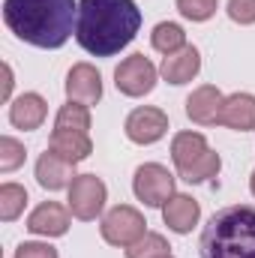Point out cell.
<instances>
[{"label": "cell", "instance_id": "cell-18", "mask_svg": "<svg viewBox=\"0 0 255 258\" xmlns=\"http://www.w3.org/2000/svg\"><path fill=\"white\" fill-rule=\"evenodd\" d=\"M48 150L63 156L69 162H84L90 153H93V141L87 132H66V129H54L51 132V141H48Z\"/></svg>", "mask_w": 255, "mask_h": 258}, {"label": "cell", "instance_id": "cell-3", "mask_svg": "<svg viewBox=\"0 0 255 258\" xmlns=\"http://www.w3.org/2000/svg\"><path fill=\"white\" fill-rule=\"evenodd\" d=\"M201 258H255V204H231L210 216L198 240Z\"/></svg>", "mask_w": 255, "mask_h": 258}, {"label": "cell", "instance_id": "cell-5", "mask_svg": "<svg viewBox=\"0 0 255 258\" xmlns=\"http://www.w3.org/2000/svg\"><path fill=\"white\" fill-rule=\"evenodd\" d=\"M132 192L144 207H165L174 195V174L159 162H144L135 168Z\"/></svg>", "mask_w": 255, "mask_h": 258}, {"label": "cell", "instance_id": "cell-6", "mask_svg": "<svg viewBox=\"0 0 255 258\" xmlns=\"http://www.w3.org/2000/svg\"><path fill=\"white\" fill-rule=\"evenodd\" d=\"M69 210L75 219L81 222H93L102 210H105V201H108V189L102 183V177L96 174H78L69 186V198H66Z\"/></svg>", "mask_w": 255, "mask_h": 258}, {"label": "cell", "instance_id": "cell-21", "mask_svg": "<svg viewBox=\"0 0 255 258\" xmlns=\"http://www.w3.org/2000/svg\"><path fill=\"white\" fill-rule=\"evenodd\" d=\"M27 207V189L21 183H3L0 186V219L15 222Z\"/></svg>", "mask_w": 255, "mask_h": 258}, {"label": "cell", "instance_id": "cell-23", "mask_svg": "<svg viewBox=\"0 0 255 258\" xmlns=\"http://www.w3.org/2000/svg\"><path fill=\"white\" fill-rule=\"evenodd\" d=\"M219 168H222V156H219L216 150H210L201 162H195L189 171H183V174H177V177L186 180V183H207V180H213V177L219 174Z\"/></svg>", "mask_w": 255, "mask_h": 258}, {"label": "cell", "instance_id": "cell-10", "mask_svg": "<svg viewBox=\"0 0 255 258\" xmlns=\"http://www.w3.org/2000/svg\"><path fill=\"white\" fill-rule=\"evenodd\" d=\"M66 96L81 105H96L102 99V75L93 63H75L66 75Z\"/></svg>", "mask_w": 255, "mask_h": 258}, {"label": "cell", "instance_id": "cell-29", "mask_svg": "<svg viewBox=\"0 0 255 258\" xmlns=\"http://www.w3.org/2000/svg\"><path fill=\"white\" fill-rule=\"evenodd\" d=\"M249 192H252V198H255V171L249 174Z\"/></svg>", "mask_w": 255, "mask_h": 258}, {"label": "cell", "instance_id": "cell-11", "mask_svg": "<svg viewBox=\"0 0 255 258\" xmlns=\"http://www.w3.org/2000/svg\"><path fill=\"white\" fill-rule=\"evenodd\" d=\"M69 213L72 210L57 204V201H42L27 216V231L39 234V237H63L69 231Z\"/></svg>", "mask_w": 255, "mask_h": 258}, {"label": "cell", "instance_id": "cell-24", "mask_svg": "<svg viewBox=\"0 0 255 258\" xmlns=\"http://www.w3.org/2000/svg\"><path fill=\"white\" fill-rule=\"evenodd\" d=\"M24 144L18 141V138H12V135H3L0 138V171L3 174H9V171H15V168H21L24 165Z\"/></svg>", "mask_w": 255, "mask_h": 258}, {"label": "cell", "instance_id": "cell-14", "mask_svg": "<svg viewBox=\"0 0 255 258\" xmlns=\"http://www.w3.org/2000/svg\"><path fill=\"white\" fill-rule=\"evenodd\" d=\"M198 72H201V51H198L195 45H186V48H180L177 54L162 57V63H159V75H162L168 84H174V87L189 84Z\"/></svg>", "mask_w": 255, "mask_h": 258}, {"label": "cell", "instance_id": "cell-4", "mask_svg": "<svg viewBox=\"0 0 255 258\" xmlns=\"http://www.w3.org/2000/svg\"><path fill=\"white\" fill-rule=\"evenodd\" d=\"M102 240L108 246H120V249H129L135 240H141L147 234V219L141 216V210L129 207V204H117L111 207L105 216H102Z\"/></svg>", "mask_w": 255, "mask_h": 258}, {"label": "cell", "instance_id": "cell-12", "mask_svg": "<svg viewBox=\"0 0 255 258\" xmlns=\"http://www.w3.org/2000/svg\"><path fill=\"white\" fill-rule=\"evenodd\" d=\"M75 162H69L63 156L45 150L39 159H36V183L48 192H60V189H69L72 180H75Z\"/></svg>", "mask_w": 255, "mask_h": 258}, {"label": "cell", "instance_id": "cell-17", "mask_svg": "<svg viewBox=\"0 0 255 258\" xmlns=\"http://www.w3.org/2000/svg\"><path fill=\"white\" fill-rule=\"evenodd\" d=\"M219 126H228L234 132H255V96L252 93H231L222 102Z\"/></svg>", "mask_w": 255, "mask_h": 258}, {"label": "cell", "instance_id": "cell-2", "mask_svg": "<svg viewBox=\"0 0 255 258\" xmlns=\"http://www.w3.org/2000/svg\"><path fill=\"white\" fill-rule=\"evenodd\" d=\"M75 0H3V24L33 48H60L75 33Z\"/></svg>", "mask_w": 255, "mask_h": 258}, {"label": "cell", "instance_id": "cell-13", "mask_svg": "<svg viewBox=\"0 0 255 258\" xmlns=\"http://www.w3.org/2000/svg\"><path fill=\"white\" fill-rule=\"evenodd\" d=\"M45 117H48V102L39 93H21L9 102V123L15 129L33 132L45 123Z\"/></svg>", "mask_w": 255, "mask_h": 258}, {"label": "cell", "instance_id": "cell-27", "mask_svg": "<svg viewBox=\"0 0 255 258\" xmlns=\"http://www.w3.org/2000/svg\"><path fill=\"white\" fill-rule=\"evenodd\" d=\"M15 258H60L57 249L51 243H39V240H24L18 249H15Z\"/></svg>", "mask_w": 255, "mask_h": 258}, {"label": "cell", "instance_id": "cell-16", "mask_svg": "<svg viewBox=\"0 0 255 258\" xmlns=\"http://www.w3.org/2000/svg\"><path fill=\"white\" fill-rule=\"evenodd\" d=\"M210 153V144H207V138L201 135V132H177L174 138H171V162H174V168H177V174H183V171H189L195 162H201L204 156Z\"/></svg>", "mask_w": 255, "mask_h": 258}, {"label": "cell", "instance_id": "cell-1", "mask_svg": "<svg viewBox=\"0 0 255 258\" xmlns=\"http://www.w3.org/2000/svg\"><path fill=\"white\" fill-rule=\"evenodd\" d=\"M141 30L135 0H78L75 42L93 57H114Z\"/></svg>", "mask_w": 255, "mask_h": 258}, {"label": "cell", "instance_id": "cell-28", "mask_svg": "<svg viewBox=\"0 0 255 258\" xmlns=\"http://www.w3.org/2000/svg\"><path fill=\"white\" fill-rule=\"evenodd\" d=\"M12 66L9 63H3V90H0V99L3 102H12Z\"/></svg>", "mask_w": 255, "mask_h": 258}, {"label": "cell", "instance_id": "cell-7", "mask_svg": "<svg viewBox=\"0 0 255 258\" xmlns=\"http://www.w3.org/2000/svg\"><path fill=\"white\" fill-rule=\"evenodd\" d=\"M156 78H159V69L150 63V57L144 54H129L126 60H120V66L114 69V84L123 96H147L153 87H156Z\"/></svg>", "mask_w": 255, "mask_h": 258}, {"label": "cell", "instance_id": "cell-25", "mask_svg": "<svg viewBox=\"0 0 255 258\" xmlns=\"http://www.w3.org/2000/svg\"><path fill=\"white\" fill-rule=\"evenodd\" d=\"M219 0H177V12L186 21H210L216 15Z\"/></svg>", "mask_w": 255, "mask_h": 258}, {"label": "cell", "instance_id": "cell-22", "mask_svg": "<svg viewBox=\"0 0 255 258\" xmlns=\"http://www.w3.org/2000/svg\"><path fill=\"white\" fill-rule=\"evenodd\" d=\"M168 240L156 231H147L141 240H135L132 246L126 249V258H159V255H168Z\"/></svg>", "mask_w": 255, "mask_h": 258}, {"label": "cell", "instance_id": "cell-20", "mask_svg": "<svg viewBox=\"0 0 255 258\" xmlns=\"http://www.w3.org/2000/svg\"><path fill=\"white\" fill-rule=\"evenodd\" d=\"M54 129H66V132H87L90 129V105L81 102H66L60 105L57 117H54Z\"/></svg>", "mask_w": 255, "mask_h": 258}, {"label": "cell", "instance_id": "cell-8", "mask_svg": "<svg viewBox=\"0 0 255 258\" xmlns=\"http://www.w3.org/2000/svg\"><path fill=\"white\" fill-rule=\"evenodd\" d=\"M123 132L132 144H156L159 138H165L168 132V114L162 108H153V105H138L132 108L123 123Z\"/></svg>", "mask_w": 255, "mask_h": 258}, {"label": "cell", "instance_id": "cell-15", "mask_svg": "<svg viewBox=\"0 0 255 258\" xmlns=\"http://www.w3.org/2000/svg\"><path fill=\"white\" fill-rule=\"evenodd\" d=\"M201 219V204L192 198V195L174 192L171 201L162 207V222L174 231V234H189L192 228L198 225Z\"/></svg>", "mask_w": 255, "mask_h": 258}, {"label": "cell", "instance_id": "cell-26", "mask_svg": "<svg viewBox=\"0 0 255 258\" xmlns=\"http://www.w3.org/2000/svg\"><path fill=\"white\" fill-rule=\"evenodd\" d=\"M225 12H228V18H231L234 24H240V27L255 24V0H228Z\"/></svg>", "mask_w": 255, "mask_h": 258}, {"label": "cell", "instance_id": "cell-30", "mask_svg": "<svg viewBox=\"0 0 255 258\" xmlns=\"http://www.w3.org/2000/svg\"><path fill=\"white\" fill-rule=\"evenodd\" d=\"M159 258H174V255H171V252H168V255H159Z\"/></svg>", "mask_w": 255, "mask_h": 258}, {"label": "cell", "instance_id": "cell-9", "mask_svg": "<svg viewBox=\"0 0 255 258\" xmlns=\"http://www.w3.org/2000/svg\"><path fill=\"white\" fill-rule=\"evenodd\" d=\"M222 90L216 84H201L186 96V117L198 126H216L219 114H222Z\"/></svg>", "mask_w": 255, "mask_h": 258}, {"label": "cell", "instance_id": "cell-19", "mask_svg": "<svg viewBox=\"0 0 255 258\" xmlns=\"http://www.w3.org/2000/svg\"><path fill=\"white\" fill-rule=\"evenodd\" d=\"M150 45H153V51L168 57V54H177L180 48H186V33L174 21H159L153 27V33H150Z\"/></svg>", "mask_w": 255, "mask_h": 258}]
</instances>
